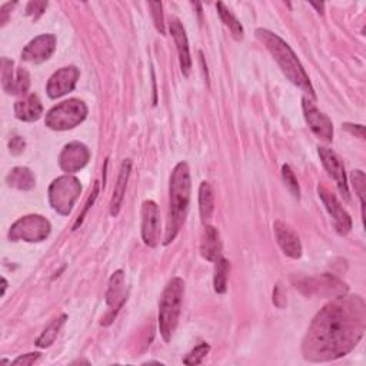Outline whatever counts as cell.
<instances>
[{
  "label": "cell",
  "instance_id": "28",
  "mask_svg": "<svg viewBox=\"0 0 366 366\" xmlns=\"http://www.w3.org/2000/svg\"><path fill=\"white\" fill-rule=\"evenodd\" d=\"M29 86H31V78H29L28 70H24L23 67H19L17 73H16V79H15L12 94H26L29 90Z\"/></svg>",
  "mask_w": 366,
  "mask_h": 366
},
{
  "label": "cell",
  "instance_id": "1",
  "mask_svg": "<svg viewBox=\"0 0 366 366\" xmlns=\"http://www.w3.org/2000/svg\"><path fill=\"white\" fill-rule=\"evenodd\" d=\"M366 308L360 297H338L315 316L303 340L308 360L325 362L349 353L363 336Z\"/></svg>",
  "mask_w": 366,
  "mask_h": 366
},
{
  "label": "cell",
  "instance_id": "9",
  "mask_svg": "<svg viewBox=\"0 0 366 366\" xmlns=\"http://www.w3.org/2000/svg\"><path fill=\"white\" fill-rule=\"evenodd\" d=\"M302 108H303V115L306 119V124L309 125L312 132L325 142H332V139H333L332 120L325 113H322L318 108H316L308 99V97H303L302 99Z\"/></svg>",
  "mask_w": 366,
  "mask_h": 366
},
{
  "label": "cell",
  "instance_id": "2",
  "mask_svg": "<svg viewBox=\"0 0 366 366\" xmlns=\"http://www.w3.org/2000/svg\"><path fill=\"white\" fill-rule=\"evenodd\" d=\"M190 172L186 162H181L175 166L172 176H170L169 186V212H167V224H166V235H165V245H169L170 242L175 240L185 219L188 215L189 203H190Z\"/></svg>",
  "mask_w": 366,
  "mask_h": 366
},
{
  "label": "cell",
  "instance_id": "34",
  "mask_svg": "<svg viewBox=\"0 0 366 366\" xmlns=\"http://www.w3.org/2000/svg\"><path fill=\"white\" fill-rule=\"evenodd\" d=\"M24 146H26V143H24L23 138L20 136H13L9 142V149H10V153L12 155H20L23 151H24Z\"/></svg>",
  "mask_w": 366,
  "mask_h": 366
},
{
  "label": "cell",
  "instance_id": "3",
  "mask_svg": "<svg viewBox=\"0 0 366 366\" xmlns=\"http://www.w3.org/2000/svg\"><path fill=\"white\" fill-rule=\"evenodd\" d=\"M255 33H256V38L266 46L267 51L271 52V55L274 56V59L282 69L283 75L295 86L309 93L310 97L315 99L316 94L310 85L308 73L305 72L303 66L301 65L299 59L297 58L294 51H292L290 46L283 39H281L278 35H275L274 32L267 31V29H256Z\"/></svg>",
  "mask_w": 366,
  "mask_h": 366
},
{
  "label": "cell",
  "instance_id": "35",
  "mask_svg": "<svg viewBox=\"0 0 366 366\" xmlns=\"http://www.w3.org/2000/svg\"><path fill=\"white\" fill-rule=\"evenodd\" d=\"M39 358H40V353H38V352H35V353H28V355H23V356H19L17 359H15V360H13V365L29 366V365L35 363Z\"/></svg>",
  "mask_w": 366,
  "mask_h": 366
},
{
  "label": "cell",
  "instance_id": "37",
  "mask_svg": "<svg viewBox=\"0 0 366 366\" xmlns=\"http://www.w3.org/2000/svg\"><path fill=\"white\" fill-rule=\"evenodd\" d=\"M2 282H3V294H5V290H6V286H8V283H6V279H3Z\"/></svg>",
  "mask_w": 366,
  "mask_h": 366
},
{
  "label": "cell",
  "instance_id": "22",
  "mask_svg": "<svg viewBox=\"0 0 366 366\" xmlns=\"http://www.w3.org/2000/svg\"><path fill=\"white\" fill-rule=\"evenodd\" d=\"M199 210L202 222L206 225L212 219L215 210V193L208 182H202L199 188Z\"/></svg>",
  "mask_w": 366,
  "mask_h": 366
},
{
  "label": "cell",
  "instance_id": "24",
  "mask_svg": "<svg viewBox=\"0 0 366 366\" xmlns=\"http://www.w3.org/2000/svg\"><path fill=\"white\" fill-rule=\"evenodd\" d=\"M216 9H217V13L219 16H221L222 22L225 23V26L231 31L232 36L236 39V40H242L243 39V28L240 22L232 15V12L229 9H226V6L224 3H216Z\"/></svg>",
  "mask_w": 366,
  "mask_h": 366
},
{
  "label": "cell",
  "instance_id": "31",
  "mask_svg": "<svg viewBox=\"0 0 366 366\" xmlns=\"http://www.w3.org/2000/svg\"><path fill=\"white\" fill-rule=\"evenodd\" d=\"M149 8L152 9V16L156 29L165 35V20H163V12H162V3L160 2H151Z\"/></svg>",
  "mask_w": 366,
  "mask_h": 366
},
{
  "label": "cell",
  "instance_id": "8",
  "mask_svg": "<svg viewBox=\"0 0 366 366\" xmlns=\"http://www.w3.org/2000/svg\"><path fill=\"white\" fill-rule=\"evenodd\" d=\"M126 301H128V292H126L124 271H116L109 279V288L106 292L108 313L102 321V325L106 326L110 325Z\"/></svg>",
  "mask_w": 366,
  "mask_h": 366
},
{
  "label": "cell",
  "instance_id": "33",
  "mask_svg": "<svg viewBox=\"0 0 366 366\" xmlns=\"http://www.w3.org/2000/svg\"><path fill=\"white\" fill-rule=\"evenodd\" d=\"M46 8H47V2H31L26 8V15L32 16L33 19H38L40 15H43Z\"/></svg>",
  "mask_w": 366,
  "mask_h": 366
},
{
  "label": "cell",
  "instance_id": "10",
  "mask_svg": "<svg viewBox=\"0 0 366 366\" xmlns=\"http://www.w3.org/2000/svg\"><path fill=\"white\" fill-rule=\"evenodd\" d=\"M318 193H319V198L322 199L326 210L329 212V215L333 219V225L335 229L339 235H347L349 233V231L352 229V219L349 216V213L342 208L340 202L338 201V198L335 197L333 193H331L324 186H318Z\"/></svg>",
  "mask_w": 366,
  "mask_h": 366
},
{
  "label": "cell",
  "instance_id": "12",
  "mask_svg": "<svg viewBox=\"0 0 366 366\" xmlns=\"http://www.w3.org/2000/svg\"><path fill=\"white\" fill-rule=\"evenodd\" d=\"M79 79V70L75 66L62 67L60 70L55 72L52 78L47 82V94L51 99H59V97L67 94L76 86Z\"/></svg>",
  "mask_w": 366,
  "mask_h": 366
},
{
  "label": "cell",
  "instance_id": "17",
  "mask_svg": "<svg viewBox=\"0 0 366 366\" xmlns=\"http://www.w3.org/2000/svg\"><path fill=\"white\" fill-rule=\"evenodd\" d=\"M169 31L170 35L174 36L176 47H178V55H179V63H181V69L183 76H189L190 69H192V59H190V53H189V43H188V38H186V32L185 28L182 26V23L178 19H172L169 23Z\"/></svg>",
  "mask_w": 366,
  "mask_h": 366
},
{
  "label": "cell",
  "instance_id": "21",
  "mask_svg": "<svg viewBox=\"0 0 366 366\" xmlns=\"http://www.w3.org/2000/svg\"><path fill=\"white\" fill-rule=\"evenodd\" d=\"M9 186L16 188L19 190H31L35 188L36 179L32 174V170L28 167H15L10 170V174L6 178Z\"/></svg>",
  "mask_w": 366,
  "mask_h": 366
},
{
  "label": "cell",
  "instance_id": "6",
  "mask_svg": "<svg viewBox=\"0 0 366 366\" xmlns=\"http://www.w3.org/2000/svg\"><path fill=\"white\" fill-rule=\"evenodd\" d=\"M82 192L81 182L73 176H60L53 181L49 188V202L60 215L66 216L72 212L75 202L79 199Z\"/></svg>",
  "mask_w": 366,
  "mask_h": 366
},
{
  "label": "cell",
  "instance_id": "16",
  "mask_svg": "<svg viewBox=\"0 0 366 366\" xmlns=\"http://www.w3.org/2000/svg\"><path fill=\"white\" fill-rule=\"evenodd\" d=\"M274 232L283 253L292 259H299L302 255V243L298 233L281 221L274 224Z\"/></svg>",
  "mask_w": 366,
  "mask_h": 366
},
{
  "label": "cell",
  "instance_id": "4",
  "mask_svg": "<svg viewBox=\"0 0 366 366\" xmlns=\"http://www.w3.org/2000/svg\"><path fill=\"white\" fill-rule=\"evenodd\" d=\"M185 295V282L181 278H174L166 285L159 302V332L162 338L169 342L172 339L182 310Z\"/></svg>",
  "mask_w": 366,
  "mask_h": 366
},
{
  "label": "cell",
  "instance_id": "19",
  "mask_svg": "<svg viewBox=\"0 0 366 366\" xmlns=\"http://www.w3.org/2000/svg\"><path fill=\"white\" fill-rule=\"evenodd\" d=\"M201 253L205 259L210 262H216L219 258H221L222 253L221 236H219L217 229L210 225L205 226V232L201 243Z\"/></svg>",
  "mask_w": 366,
  "mask_h": 366
},
{
  "label": "cell",
  "instance_id": "14",
  "mask_svg": "<svg viewBox=\"0 0 366 366\" xmlns=\"http://www.w3.org/2000/svg\"><path fill=\"white\" fill-rule=\"evenodd\" d=\"M89 158H90V152L83 143L72 142L63 148L59 156V165L65 172L75 174L88 165Z\"/></svg>",
  "mask_w": 366,
  "mask_h": 366
},
{
  "label": "cell",
  "instance_id": "23",
  "mask_svg": "<svg viewBox=\"0 0 366 366\" xmlns=\"http://www.w3.org/2000/svg\"><path fill=\"white\" fill-rule=\"evenodd\" d=\"M229 262L225 258H219L216 260V266H215V278H213V286L216 294H226V289H228V275H229Z\"/></svg>",
  "mask_w": 366,
  "mask_h": 366
},
{
  "label": "cell",
  "instance_id": "36",
  "mask_svg": "<svg viewBox=\"0 0 366 366\" xmlns=\"http://www.w3.org/2000/svg\"><path fill=\"white\" fill-rule=\"evenodd\" d=\"M344 128L347 131H349L353 135H358L360 139H365V128L362 125H351V124H345Z\"/></svg>",
  "mask_w": 366,
  "mask_h": 366
},
{
  "label": "cell",
  "instance_id": "30",
  "mask_svg": "<svg viewBox=\"0 0 366 366\" xmlns=\"http://www.w3.org/2000/svg\"><path fill=\"white\" fill-rule=\"evenodd\" d=\"M209 351H210V347L206 342H202L201 345H198L197 348L186 355L183 362L186 365H199V363H202L205 356L209 353Z\"/></svg>",
  "mask_w": 366,
  "mask_h": 366
},
{
  "label": "cell",
  "instance_id": "32",
  "mask_svg": "<svg viewBox=\"0 0 366 366\" xmlns=\"http://www.w3.org/2000/svg\"><path fill=\"white\" fill-rule=\"evenodd\" d=\"M97 194H99V182H94V188H93V193H92V197L88 199V202H86V206H85L83 212L79 215V217H78L76 224L73 225V231H76V229H78V228H79V226L83 224V219H85V216H86L88 210L90 209V206L94 203V201H96V198H97Z\"/></svg>",
  "mask_w": 366,
  "mask_h": 366
},
{
  "label": "cell",
  "instance_id": "7",
  "mask_svg": "<svg viewBox=\"0 0 366 366\" xmlns=\"http://www.w3.org/2000/svg\"><path fill=\"white\" fill-rule=\"evenodd\" d=\"M51 233V222L40 215H28L20 217L9 231L12 242H42Z\"/></svg>",
  "mask_w": 366,
  "mask_h": 366
},
{
  "label": "cell",
  "instance_id": "29",
  "mask_svg": "<svg viewBox=\"0 0 366 366\" xmlns=\"http://www.w3.org/2000/svg\"><path fill=\"white\" fill-rule=\"evenodd\" d=\"M13 62L9 59L3 58L2 59V85L6 93L12 94L13 85H15V78H13Z\"/></svg>",
  "mask_w": 366,
  "mask_h": 366
},
{
  "label": "cell",
  "instance_id": "20",
  "mask_svg": "<svg viewBox=\"0 0 366 366\" xmlns=\"http://www.w3.org/2000/svg\"><path fill=\"white\" fill-rule=\"evenodd\" d=\"M43 113V106L39 101L38 94H29L22 101L15 103V115L19 120L35 122Z\"/></svg>",
  "mask_w": 366,
  "mask_h": 366
},
{
  "label": "cell",
  "instance_id": "15",
  "mask_svg": "<svg viewBox=\"0 0 366 366\" xmlns=\"http://www.w3.org/2000/svg\"><path fill=\"white\" fill-rule=\"evenodd\" d=\"M56 49L55 35H40L23 49L22 59L32 63H42L51 58Z\"/></svg>",
  "mask_w": 366,
  "mask_h": 366
},
{
  "label": "cell",
  "instance_id": "26",
  "mask_svg": "<svg viewBox=\"0 0 366 366\" xmlns=\"http://www.w3.org/2000/svg\"><path fill=\"white\" fill-rule=\"evenodd\" d=\"M282 178H283V182L286 185V188L290 190V193L294 194V197L297 199L301 198V189H299V183H298V179L294 174V170L290 169L289 165H283L282 166Z\"/></svg>",
  "mask_w": 366,
  "mask_h": 366
},
{
  "label": "cell",
  "instance_id": "18",
  "mask_svg": "<svg viewBox=\"0 0 366 366\" xmlns=\"http://www.w3.org/2000/svg\"><path fill=\"white\" fill-rule=\"evenodd\" d=\"M131 169H132V162L129 159L124 160L120 167V172L117 176V182L113 190V197L110 201V215L112 216H117L122 208V202H124L125 198V193H126V186H128V181H129V175H131Z\"/></svg>",
  "mask_w": 366,
  "mask_h": 366
},
{
  "label": "cell",
  "instance_id": "27",
  "mask_svg": "<svg viewBox=\"0 0 366 366\" xmlns=\"http://www.w3.org/2000/svg\"><path fill=\"white\" fill-rule=\"evenodd\" d=\"M352 183L355 188V192L358 193V197L360 199V206H362V216L365 221V194H366V178L362 170H355L352 174Z\"/></svg>",
  "mask_w": 366,
  "mask_h": 366
},
{
  "label": "cell",
  "instance_id": "5",
  "mask_svg": "<svg viewBox=\"0 0 366 366\" xmlns=\"http://www.w3.org/2000/svg\"><path fill=\"white\" fill-rule=\"evenodd\" d=\"M86 116L88 108L82 101L69 99L49 110L44 124L52 131H69L81 125Z\"/></svg>",
  "mask_w": 366,
  "mask_h": 366
},
{
  "label": "cell",
  "instance_id": "13",
  "mask_svg": "<svg viewBox=\"0 0 366 366\" xmlns=\"http://www.w3.org/2000/svg\"><path fill=\"white\" fill-rule=\"evenodd\" d=\"M319 156L322 160V165L328 170V174L335 179L340 193L345 198L347 202H349V189H348V182H347V174H345V167L340 158L328 148H324V146H319Z\"/></svg>",
  "mask_w": 366,
  "mask_h": 366
},
{
  "label": "cell",
  "instance_id": "25",
  "mask_svg": "<svg viewBox=\"0 0 366 366\" xmlns=\"http://www.w3.org/2000/svg\"><path fill=\"white\" fill-rule=\"evenodd\" d=\"M66 319H67V316H66V315H62L60 318H58L56 321H53L51 325H49V326L44 329V332L40 335V338L38 339L36 345H38L39 348H47V347H51V345L55 342V339L58 338V333H59V331L62 329V326L65 325Z\"/></svg>",
  "mask_w": 366,
  "mask_h": 366
},
{
  "label": "cell",
  "instance_id": "11",
  "mask_svg": "<svg viewBox=\"0 0 366 366\" xmlns=\"http://www.w3.org/2000/svg\"><path fill=\"white\" fill-rule=\"evenodd\" d=\"M159 208L153 201H144L142 205V238L146 245L155 248L160 236Z\"/></svg>",
  "mask_w": 366,
  "mask_h": 366
}]
</instances>
